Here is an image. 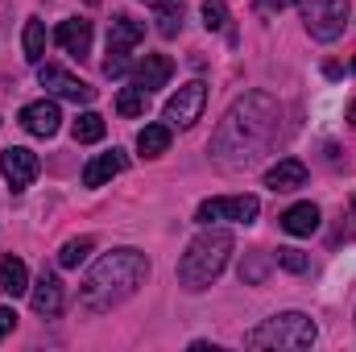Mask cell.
<instances>
[{"label": "cell", "instance_id": "obj_34", "mask_svg": "<svg viewBox=\"0 0 356 352\" xmlns=\"http://www.w3.org/2000/svg\"><path fill=\"white\" fill-rule=\"evenodd\" d=\"M353 71H356V58H353Z\"/></svg>", "mask_w": 356, "mask_h": 352}, {"label": "cell", "instance_id": "obj_19", "mask_svg": "<svg viewBox=\"0 0 356 352\" xmlns=\"http://www.w3.org/2000/svg\"><path fill=\"white\" fill-rule=\"evenodd\" d=\"M137 150H141V158H162L170 150V125H145L137 133Z\"/></svg>", "mask_w": 356, "mask_h": 352}, {"label": "cell", "instance_id": "obj_13", "mask_svg": "<svg viewBox=\"0 0 356 352\" xmlns=\"http://www.w3.org/2000/svg\"><path fill=\"white\" fill-rule=\"evenodd\" d=\"M29 303H33V311L38 315H58L63 311V282L54 278V273H42L33 286H29Z\"/></svg>", "mask_w": 356, "mask_h": 352}, {"label": "cell", "instance_id": "obj_8", "mask_svg": "<svg viewBox=\"0 0 356 352\" xmlns=\"http://www.w3.org/2000/svg\"><path fill=\"white\" fill-rule=\"evenodd\" d=\"M38 83L46 91H54L58 99H71V104H91V99H95V88H88V83L75 79V75H67V71L54 67V63H38Z\"/></svg>", "mask_w": 356, "mask_h": 352}, {"label": "cell", "instance_id": "obj_1", "mask_svg": "<svg viewBox=\"0 0 356 352\" xmlns=\"http://www.w3.org/2000/svg\"><path fill=\"white\" fill-rule=\"evenodd\" d=\"M277 120H282V108H277L273 95H266V91L241 95L228 108V116L220 120L216 137H211L216 162L228 166V170H241V166L257 162L277 137Z\"/></svg>", "mask_w": 356, "mask_h": 352}, {"label": "cell", "instance_id": "obj_5", "mask_svg": "<svg viewBox=\"0 0 356 352\" xmlns=\"http://www.w3.org/2000/svg\"><path fill=\"white\" fill-rule=\"evenodd\" d=\"M298 13L315 42H336L348 25V0H298Z\"/></svg>", "mask_w": 356, "mask_h": 352}, {"label": "cell", "instance_id": "obj_10", "mask_svg": "<svg viewBox=\"0 0 356 352\" xmlns=\"http://www.w3.org/2000/svg\"><path fill=\"white\" fill-rule=\"evenodd\" d=\"M58 125H63V112H58L54 99H33V104L21 108V129L33 133V137H54Z\"/></svg>", "mask_w": 356, "mask_h": 352}, {"label": "cell", "instance_id": "obj_26", "mask_svg": "<svg viewBox=\"0 0 356 352\" xmlns=\"http://www.w3.org/2000/svg\"><path fill=\"white\" fill-rule=\"evenodd\" d=\"M162 17H158V29H162V38H175L178 29H182V4H166V8H158Z\"/></svg>", "mask_w": 356, "mask_h": 352}, {"label": "cell", "instance_id": "obj_24", "mask_svg": "<svg viewBox=\"0 0 356 352\" xmlns=\"http://www.w3.org/2000/svg\"><path fill=\"white\" fill-rule=\"evenodd\" d=\"M145 108H149V95L141 88H124L116 95V112L120 116H145Z\"/></svg>", "mask_w": 356, "mask_h": 352}, {"label": "cell", "instance_id": "obj_9", "mask_svg": "<svg viewBox=\"0 0 356 352\" xmlns=\"http://www.w3.org/2000/svg\"><path fill=\"white\" fill-rule=\"evenodd\" d=\"M38 170H42V162H38V154L25 150V145H13V150L0 154V175H4V182H8L13 191H25V186L38 178Z\"/></svg>", "mask_w": 356, "mask_h": 352}, {"label": "cell", "instance_id": "obj_23", "mask_svg": "<svg viewBox=\"0 0 356 352\" xmlns=\"http://www.w3.org/2000/svg\"><path fill=\"white\" fill-rule=\"evenodd\" d=\"M95 249V241L91 237H79V241H67L63 249H58V265L63 269H75L79 262H88V253Z\"/></svg>", "mask_w": 356, "mask_h": 352}, {"label": "cell", "instance_id": "obj_3", "mask_svg": "<svg viewBox=\"0 0 356 352\" xmlns=\"http://www.w3.org/2000/svg\"><path fill=\"white\" fill-rule=\"evenodd\" d=\"M228 257H232V232L203 224V232L186 245V253H182V262H178V282H182L186 290H203V286H211V282L224 273Z\"/></svg>", "mask_w": 356, "mask_h": 352}, {"label": "cell", "instance_id": "obj_33", "mask_svg": "<svg viewBox=\"0 0 356 352\" xmlns=\"http://www.w3.org/2000/svg\"><path fill=\"white\" fill-rule=\"evenodd\" d=\"M88 4H99V0H88Z\"/></svg>", "mask_w": 356, "mask_h": 352}, {"label": "cell", "instance_id": "obj_6", "mask_svg": "<svg viewBox=\"0 0 356 352\" xmlns=\"http://www.w3.org/2000/svg\"><path fill=\"white\" fill-rule=\"evenodd\" d=\"M261 211L257 195H220V199H203L195 220L199 224H220V220H232V224H253Z\"/></svg>", "mask_w": 356, "mask_h": 352}, {"label": "cell", "instance_id": "obj_15", "mask_svg": "<svg viewBox=\"0 0 356 352\" xmlns=\"http://www.w3.org/2000/svg\"><path fill=\"white\" fill-rule=\"evenodd\" d=\"M266 186L269 191H298V186H307V166L298 158H282L266 170Z\"/></svg>", "mask_w": 356, "mask_h": 352}, {"label": "cell", "instance_id": "obj_28", "mask_svg": "<svg viewBox=\"0 0 356 352\" xmlns=\"http://www.w3.org/2000/svg\"><path fill=\"white\" fill-rule=\"evenodd\" d=\"M129 71V54H116V50H108V63H104V75L108 79H120Z\"/></svg>", "mask_w": 356, "mask_h": 352}, {"label": "cell", "instance_id": "obj_22", "mask_svg": "<svg viewBox=\"0 0 356 352\" xmlns=\"http://www.w3.org/2000/svg\"><path fill=\"white\" fill-rule=\"evenodd\" d=\"M269 265H273V253H266V249H253V253L241 262V282L257 286V282H261V278L269 273Z\"/></svg>", "mask_w": 356, "mask_h": 352}, {"label": "cell", "instance_id": "obj_7", "mask_svg": "<svg viewBox=\"0 0 356 352\" xmlns=\"http://www.w3.org/2000/svg\"><path fill=\"white\" fill-rule=\"evenodd\" d=\"M203 108H207V83L191 79V83H182V88L166 99V125H170V129H191V125L203 116Z\"/></svg>", "mask_w": 356, "mask_h": 352}, {"label": "cell", "instance_id": "obj_21", "mask_svg": "<svg viewBox=\"0 0 356 352\" xmlns=\"http://www.w3.org/2000/svg\"><path fill=\"white\" fill-rule=\"evenodd\" d=\"M71 137H75L79 145H95V141L104 137V116H99V112H83V116L71 125Z\"/></svg>", "mask_w": 356, "mask_h": 352}, {"label": "cell", "instance_id": "obj_31", "mask_svg": "<svg viewBox=\"0 0 356 352\" xmlns=\"http://www.w3.org/2000/svg\"><path fill=\"white\" fill-rule=\"evenodd\" d=\"M145 4H154V8H166V4H178V0H145Z\"/></svg>", "mask_w": 356, "mask_h": 352}, {"label": "cell", "instance_id": "obj_30", "mask_svg": "<svg viewBox=\"0 0 356 352\" xmlns=\"http://www.w3.org/2000/svg\"><path fill=\"white\" fill-rule=\"evenodd\" d=\"M290 0H257V13H282Z\"/></svg>", "mask_w": 356, "mask_h": 352}, {"label": "cell", "instance_id": "obj_2", "mask_svg": "<svg viewBox=\"0 0 356 352\" xmlns=\"http://www.w3.org/2000/svg\"><path fill=\"white\" fill-rule=\"evenodd\" d=\"M149 278V257L137 253V249H112L104 253L99 262L91 265V273L83 278V290H79V303L88 311H112L120 307L124 298H133Z\"/></svg>", "mask_w": 356, "mask_h": 352}, {"label": "cell", "instance_id": "obj_14", "mask_svg": "<svg viewBox=\"0 0 356 352\" xmlns=\"http://www.w3.org/2000/svg\"><path fill=\"white\" fill-rule=\"evenodd\" d=\"M145 42V25L141 21H133V17H112V29H108V50H116V54H129V50H137Z\"/></svg>", "mask_w": 356, "mask_h": 352}, {"label": "cell", "instance_id": "obj_18", "mask_svg": "<svg viewBox=\"0 0 356 352\" xmlns=\"http://www.w3.org/2000/svg\"><path fill=\"white\" fill-rule=\"evenodd\" d=\"M0 290L8 294V298H21L25 290H29V269H25V262L21 257H0Z\"/></svg>", "mask_w": 356, "mask_h": 352}, {"label": "cell", "instance_id": "obj_20", "mask_svg": "<svg viewBox=\"0 0 356 352\" xmlns=\"http://www.w3.org/2000/svg\"><path fill=\"white\" fill-rule=\"evenodd\" d=\"M21 42H25V63H33V67H38V63L46 58V25H42L38 17H29V21H25V38H21Z\"/></svg>", "mask_w": 356, "mask_h": 352}, {"label": "cell", "instance_id": "obj_29", "mask_svg": "<svg viewBox=\"0 0 356 352\" xmlns=\"http://www.w3.org/2000/svg\"><path fill=\"white\" fill-rule=\"evenodd\" d=\"M13 328H17V311H13V307H0V340H4Z\"/></svg>", "mask_w": 356, "mask_h": 352}, {"label": "cell", "instance_id": "obj_32", "mask_svg": "<svg viewBox=\"0 0 356 352\" xmlns=\"http://www.w3.org/2000/svg\"><path fill=\"white\" fill-rule=\"evenodd\" d=\"M348 120H353V129H356V99L348 104Z\"/></svg>", "mask_w": 356, "mask_h": 352}, {"label": "cell", "instance_id": "obj_25", "mask_svg": "<svg viewBox=\"0 0 356 352\" xmlns=\"http://www.w3.org/2000/svg\"><path fill=\"white\" fill-rule=\"evenodd\" d=\"M273 262L282 265L286 273H307V269H311V257H307L302 249H277V253H273Z\"/></svg>", "mask_w": 356, "mask_h": 352}, {"label": "cell", "instance_id": "obj_27", "mask_svg": "<svg viewBox=\"0 0 356 352\" xmlns=\"http://www.w3.org/2000/svg\"><path fill=\"white\" fill-rule=\"evenodd\" d=\"M203 25H207V29H224V25H228L224 0H203Z\"/></svg>", "mask_w": 356, "mask_h": 352}, {"label": "cell", "instance_id": "obj_16", "mask_svg": "<svg viewBox=\"0 0 356 352\" xmlns=\"http://www.w3.org/2000/svg\"><path fill=\"white\" fill-rule=\"evenodd\" d=\"M124 166H129V158H124L120 150L99 154V158H91L88 166H83V186H104V182H112V178L120 175Z\"/></svg>", "mask_w": 356, "mask_h": 352}, {"label": "cell", "instance_id": "obj_17", "mask_svg": "<svg viewBox=\"0 0 356 352\" xmlns=\"http://www.w3.org/2000/svg\"><path fill=\"white\" fill-rule=\"evenodd\" d=\"M282 228L290 237H311L319 228V207L315 203H294L290 211H282Z\"/></svg>", "mask_w": 356, "mask_h": 352}, {"label": "cell", "instance_id": "obj_4", "mask_svg": "<svg viewBox=\"0 0 356 352\" xmlns=\"http://www.w3.org/2000/svg\"><path fill=\"white\" fill-rule=\"evenodd\" d=\"M315 323L302 311H282L266 323H257L245 336V349H311L315 344Z\"/></svg>", "mask_w": 356, "mask_h": 352}, {"label": "cell", "instance_id": "obj_11", "mask_svg": "<svg viewBox=\"0 0 356 352\" xmlns=\"http://www.w3.org/2000/svg\"><path fill=\"white\" fill-rule=\"evenodd\" d=\"M170 75H175V63H170L166 54H145V58L137 63V71H133V88H141L145 95H154L158 88L170 83Z\"/></svg>", "mask_w": 356, "mask_h": 352}, {"label": "cell", "instance_id": "obj_12", "mask_svg": "<svg viewBox=\"0 0 356 352\" xmlns=\"http://www.w3.org/2000/svg\"><path fill=\"white\" fill-rule=\"evenodd\" d=\"M54 42H58L71 58H88V50H91V21H83V17L63 21V25L54 29Z\"/></svg>", "mask_w": 356, "mask_h": 352}]
</instances>
